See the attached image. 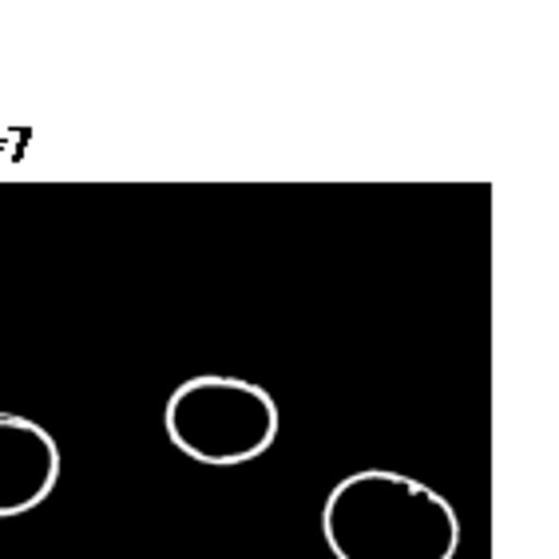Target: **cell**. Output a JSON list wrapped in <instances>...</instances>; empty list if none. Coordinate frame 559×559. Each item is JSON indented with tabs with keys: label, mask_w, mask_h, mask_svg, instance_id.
<instances>
[{
	"label": "cell",
	"mask_w": 559,
	"mask_h": 559,
	"mask_svg": "<svg viewBox=\"0 0 559 559\" xmlns=\"http://www.w3.org/2000/svg\"><path fill=\"white\" fill-rule=\"evenodd\" d=\"M322 539L334 559H452L461 516L449 496L417 476L361 468L325 496Z\"/></svg>",
	"instance_id": "obj_1"
},
{
	"label": "cell",
	"mask_w": 559,
	"mask_h": 559,
	"mask_svg": "<svg viewBox=\"0 0 559 559\" xmlns=\"http://www.w3.org/2000/svg\"><path fill=\"white\" fill-rule=\"evenodd\" d=\"M163 429L194 464L238 468L266 456L278 441L282 413L270 389L247 377L199 373L171 389Z\"/></svg>",
	"instance_id": "obj_2"
},
{
	"label": "cell",
	"mask_w": 559,
	"mask_h": 559,
	"mask_svg": "<svg viewBox=\"0 0 559 559\" xmlns=\"http://www.w3.org/2000/svg\"><path fill=\"white\" fill-rule=\"evenodd\" d=\"M60 444L40 420L0 413V520L28 516L60 485Z\"/></svg>",
	"instance_id": "obj_3"
}]
</instances>
